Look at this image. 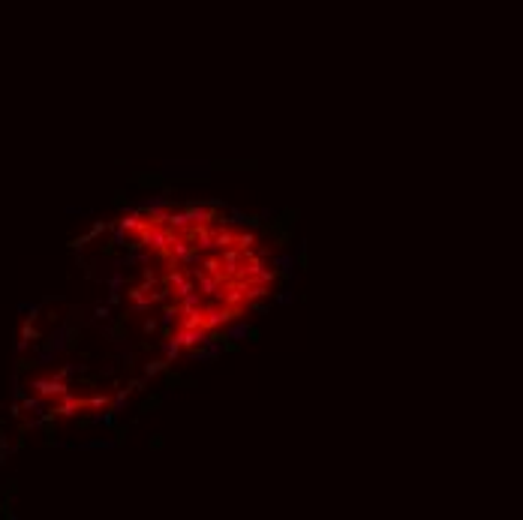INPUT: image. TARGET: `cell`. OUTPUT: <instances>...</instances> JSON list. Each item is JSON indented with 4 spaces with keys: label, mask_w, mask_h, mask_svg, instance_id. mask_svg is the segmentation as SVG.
Here are the masks:
<instances>
[{
    "label": "cell",
    "mask_w": 523,
    "mask_h": 520,
    "mask_svg": "<svg viewBox=\"0 0 523 520\" xmlns=\"http://www.w3.org/2000/svg\"><path fill=\"white\" fill-rule=\"evenodd\" d=\"M253 253H256L259 259H271V256H274V253H271V247H262V250H253Z\"/></svg>",
    "instance_id": "38"
},
{
    "label": "cell",
    "mask_w": 523,
    "mask_h": 520,
    "mask_svg": "<svg viewBox=\"0 0 523 520\" xmlns=\"http://www.w3.org/2000/svg\"><path fill=\"white\" fill-rule=\"evenodd\" d=\"M244 226H247V228H253V232H256V228L262 226V217H259V214H244Z\"/></svg>",
    "instance_id": "29"
},
{
    "label": "cell",
    "mask_w": 523,
    "mask_h": 520,
    "mask_svg": "<svg viewBox=\"0 0 523 520\" xmlns=\"http://www.w3.org/2000/svg\"><path fill=\"white\" fill-rule=\"evenodd\" d=\"M163 445H165V436H151V442H148V448H151V451H160Z\"/></svg>",
    "instance_id": "33"
},
{
    "label": "cell",
    "mask_w": 523,
    "mask_h": 520,
    "mask_svg": "<svg viewBox=\"0 0 523 520\" xmlns=\"http://www.w3.org/2000/svg\"><path fill=\"white\" fill-rule=\"evenodd\" d=\"M220 325H223V310L220 307H205L201 310V328L205 331H217Z\"/></svg>",
    "instance_id": "5"
},
{
    "label": "cell",
    "mask_w": 523,
    "mask_h": 520,
    "mask_svg": "<svg viewBox=\"0 0 523 520\" xmlns=\"http://www.w3.org/2000/svg\"><path fill=\"white\" fill-rule=\"evenodd\" d=\"M274 301H277V304H292L295 292H292V289H289V292H277V295H274Z\"/></svg>",
    "instance_id": "31"
},
{
    "label": "cell",
    "mask_w": 523,
    "mask_h": 520,
    "mask_svg": "<svg viewBox=\"0 0 523 520\" xmlns=\"http://www.w3.org/2000/svg\"><path fill=\"white\" fill-rule=\"evenodd\" d=\"M91 319H97V322H108V319H111V307H108V304H97Z\"/></svg>",
    "instance_id": "21"
},
{
    "label": "cell",
    "mask_w": 523,
    "mask_h": 520,
    "mask_svg": "<svg viewBox=\"0 0 523 520\" xmlns=\"http://www.w3.org/2000/svg\"><path fill=\"white\" fill-rule=\"evenodd\" d=\"M141 331H144V334H157V331H160V322H157L154 316H148L144 325H141Z\"/></svg>",
    "instance_id": "30"
},
{
    "label": "cell",
    "mask_w": 523,
    "mask_h": 520,
    "mask_svg": "<svg viewBox=\"0 0 523 520\" xmlns=\"http://www.w3.org/2000/svg\"><path fill=\"white\" fill-rule=\"evenodd\" d=\"M121 358H124V367H127V370H132V367H135V352H130V349H127Z\"/></svg>",
    "instance_id": "35"
},
{
    "label": "cell",
    "mask_w": 523,
    "mask_h": 520,
    "mask_svg": "<svg viewBox=\"0 0 523 520\" xmlns=\"http://www.w3.org/2000/svg\"><path fill=\"white\" fill-rule=\"evenodd\" d=\"M105 406H111V397L102 391V394H91L88 400H84V409H91V412H99V409H105Z\"/></svg>",
    "instance_id": "10"
},
{
    "label": "cell",
    "mask_w": 523,
    "mask_h": 520,
    "mask_svg": "<svg viewBox=\"0 0 523 520\" xmlns=\"http://www.w3.org/2000/svg\"><path fill=\"white\" fill-rule=\"evenodd\" d=\"M99 376H114V367H111V364H105V367H102V373H99Z\"/></svg>",
    "instance_id": "41"
},
{
    "label": "cell",
    "mask_w": 523,
    "mask_h": 520,
    "mask_svg": "<svg viewBox=\"0 0 523 520\" xmlns=\"http://www.w3.org/2000/svg\"><path fill=\"white\" fill-rule=\"evenodd\" d=\"M274 217H277V220H274L277 226H289V228H292L295 223H298V211H295V208H286L283 214H274Z\"/></svg>",
    "instance_id": "15"
},
{
    "label": "cell",
    "mask_w": 523,
    "mask_h": 520,
    "mask_svg": "<svg viewBox=\"0 0 523 520\" xmlns=\"http://www.w3.org/2000/svg\"><path fill=\"white\" fill-rule=\"evenodd\" d=\"M54 412H57V418H72V415H78L81 409H84V400L81 397H75V394H69L66 391L64 397H57V403L51 406Z\"/></svg>",
    "instance_id": "2"
},
{
    "label": "cell",
    "mask_w": 523,
    "mask_h": 520,
    "mask_svg": "<svg viewBox=\"0 0 523 520\" xmlns=\"http://www.w3.org/2000/svg\"><path fill=\"white\" fill-rule=\"evenodd\" d=\"M253 244H256V232H253V228L235 232V247H238V250H253Z\"/></svg>",
    "instance_id": "11"
},
{
    "label": "cell",
    "mask_w": 523,
    "mask_h": 520,
    "mask_svg": "<svg viewBox=\"0 0 523 520\" xmlns=\"http://www.w3.org/2000/svg\"><path fill=\"white\" fill-rule=\"evenodd\" d=\"M160 190H163V198H175V187L171 184H163Z\"/></svg>",
    "instance_id": "37"
},
{
    "label": "cell",
    "mask_w": 523,
    "mask_h": 520,
    "mask_svg": "<svg viewBox=\"0 0 523 520\" xmlns=\"http://www.w3.org/2000/svg\"><path fill=\"white\" fill-rule=\"evenodd\" d=\"M148 292H151L148 286H130L127 289V301H138V298H144Z\"/></svg>",
    "instance_id": "24"
},
{
    "label": "cell",
    "mask_w": 523,
    "mask_h": 520,
    "mask_svg": "<svg viewBox=\"0 0 523 520\" xmlns=\"http://www.w3.org/2000/svg\"><path fill=\"white\" fill-rule=\"evenodd\" d=\"M108 228H111V223H105V220H97V223L91 226V232H88V235H91V241H94V238H99V235H102V232H108Z\"/></svg>",
    "instance_id": "25"
},
{
    "label": "cell",
    "mask_w": 523,
    "mask_h": 520,
    "mask_svg": "<svg viewBox=\"0 0 523 520\" xmlns=\"http://www.w3.org/2000/svg\"><path fill=\"white\" fill-rule=\"evenodd\" d=\"M66 325H78V328H84V325H88V316H84V307H78V304H72V307H69V313H66Z\"/></svg>",
    "instance_id": "12"
},
{
    "label": "cell",
    "mask_w": 523,
    "mask_h": 520,
    "mask_svg": "<svg viewBox=\"0 0 523 520\" xmlns=\"http://www.w3.org/2000/svg\"><path fill=\"white\" fill-rule=\"evenodd\" d=\"M21 340H27V343H31V340H39V331L33 328V322H24V328H21Z\"/></svg>",
    "instance_id": "26"
},
{
    "label": "cell",
    "mask_w": 523,
    "mask_h": 520,
    "mask_svg": "<svg viewBox=\"0 0 523 520\" xmlns=\"http://www.w3.org/2000/svg\"><path fill=\"white\" fill-rule=\"evenodd\" d=\"M130 184H138L141 190H160L165 184V175L163 171H138L130 178Z\"/></svg>",
    "instance_id": "3"
},
{
    "label": "cell",
    "mask_w": 523,
    "mask_h": 520,
    "mask_svg": "<svg viewBox=\"0 0 523 520\" xmlns=\"http://www.w3.org/2000/svg\"><path fill=\"white\" fill-rule=\"evenodd\" d=\"M157 283H160V274H157V271L151 268V262H148V268L141 271V286H148V289H154Z\"/></svg>",
    "instance_id": "17"
},
{
    "label": "cell",
    "mask_w": 523,
    "mask_h": 520,
    "mask_svg": "<svg viewBox=\"0 0 523 520\" xmlns=\"http://www.w3.org/2000/svg\"><path fill=\"white\" fill-rule=\"evenodd\" d=\"M144 388H148V379H144V376H132L130 382H127V391H130V394L132 391H144Z\"/></svg>",
    "instance_id": "23"
},
{
    "label": "cell",
    "mask_w": 523,
    "mask_h": 520,
    "mask_svg": "<svg viewBox=\"0 0 523 520\" xmlns=\"http://www.w3.org/2000/svg\"><path fill=\"white\" fill-rule=\"evenodd\" d=\"M111 430H114V445H124L130 436V424H114Z\"/></svg>",
    "instance_id": "20"
},
{
    "label": "cell",
    "mask_w": 523,
    "mask_h": 520,
    "mask_svg": "<svg viewBox=\"0 0 523 520\" xmlns=\"http://www.w3.org/2000/svg\"><path fill=\"white\" fill-rule=\"evenodd\" d=\"M127 325H121V322H114V325H108L105 328V337L111 340V343H124L127 340V331H124Z\"/></svg>",
    "instance_id": "14"
},
{
    "label": "cell",
    "mask_w": 523,
    "mask_h": 520,
    "mask_svg": "<svg viewBox=\"0 0 523 520\" xmlns=\"http://www.w3.org/2000/svg\"><path fill=\"white\" fill-rule=\"evenodd\" d=\"M171 367V361L168 358H157V361H148L144 364V379H154V376H160V373H165Z\"/></svg>",
    "instance_id": "9"
},
{
    "label": "cell",
    "mask_w": 523,
    "mask_h": 520,
    "mask_svg": "<svg viewBox=\"0 0 523 520\" xmlns=\"http://www.w3.org/2000/svg\"><path fill=\"white\" fill-rule=\"evenodd\" d=\"M102 256H118V247H114V244H105V247H102Z\"/></svg>",
    "instance_id": "40"
},
{
    "label": "cell",
    "mask_w": 523,
    "mask_h": 520,
    "mask_svg": "<svg viewBox=\"0 0 523 520\" xmlns=\"http://www.w3.org/2000/svg\"><path fill=\"white\" fill-rule=\"evenodd\" d=\"M201 268H205L208 274H220V271H223V262L217 259V253H211L208 259H201Z\"/></svg>",
    "instance_id": "18"
},
{
    "label": "cell",
    "mask_w": 523,
    "mask_h": 520,
    "mask_svg": "<svg viewBox=\"0 0 523 520\" xmlns=\"http://www.w3.org/2000/svg\"><path fill=\"white\" fill-rule=\"evenodd\" d=\"M114 445V439H91V442H84L81 448H111Z\"/></svg>",
    "instance_id": "28"
},
{
    "label": "cell",
    "mask_w": 523,
    "mask_h": 520,
    "mask_svg": "<svg viewBox=\"0 0 523 520\" xmlns=\"http://www.w3.org/2000/svg\"><path fill=\"white\" fill-rule=\"evenodd\" d=\"M214 247L217 250H223V247H235V232H231V226H223L214 232Z\"/></svg>",
    "instance_id": "8"
},
{
    "label": "cell",
    "mask_w": 523,
    "mask_h": 520,
    "mask_svg": "<svg viewBox=\"0 0 523 520\" xmlns=\"http://www.w3.org/2000/svg\"><path fill=\"white\" fill-rule=\"evenodd\" d=\"M178 307H181V313H190V310H201V307H205V301H201V292H196V289H193V292H187L184 298H181V304H178Z\"/></svg>",
    "instance_id": "7"
},
{
    "label": "cell",
    "mask_w": 523,
    "mask_h": 520,
    "mask_svg": "<svg viewBox=\"0 0 523 520\" xmlns=\"http://www.w3.org/2000/svg\"><path fill=\"white\" fill-rule=\"evenodd\" d=\"M160 346H163V352H165V358H168V361H178V358H181V352H184V349H181V346H178L175 340H168V343H160Z\"/></svg>",
    "instance_id": "19"
},
{
    "label": "cell",
    "mask_w": 523,
    "mask_h": 520,
    "mask_svg": "<svg viewBox=\"0 0 523 520\" xmlns=\"http://www.w3.org/2000/svg\"><path fill=\"white\" fill-rule=\"evenodd\" d=\"M75 427H78V430H88V427H94V415H81V418L75 421Z\"/></svg>",
    "instance_id": "34"
},
{
    "label": "cell",
    "mask_w": 523,
    "mask_h": 520,
    "mask_svg": "<svg viewBox=\"0 0 523 520\" xmlns=\"http://www.w3.org/2000/svg\"><path fill=\"white\" fill-rule=\"evenodd\" d=\"M181 385H184V376H181V373H171V370H165V388L175 391V388H181Z\"/></svg>",
    "instance_id": "22"
},
{
    "label": "cell",
    "mask_w": 523,
    "mask_h": 520,
    "mask_svg": "<svg viewBox=\"0 0 523 520\" xmlns=\"http://www.w3.org/2000/svg\"><path fill=\"white\" fill-rule=\"evenodd\" d=\"M310 265V259H307V244H301L298 247V268H307Z\"/></svg>",
    "instance_id": "32"
},
{
    "label": "cell",
    "mask_w": 523,
    "mask_h": 520,
    "mask_svg": "<svg viewBox=\"0 0 523 520\" xmlns=\"http://www.w3.org/2000/svg\"><path fill=\"white\" fill-rule=\"evenodd\" d=\"M268 295H271V286H268V283H250V286L244 289V304L259 301V298H268Z\"/></svg>",
    "instance_id": "6"
},
{
    "label": "cell",
    "mask_w": 523,
    "mask_h": 520,
    "mask_svg": "<svg viewBox=\"0 0 523 520\" xmlns=\"http://www.w3.org/2000/svg\"><path fill=\"white\" fill-rule=\"evenodd\" d=\"M121 301H124V295H121V292H108V301H105V304H108V307H118Z\"/></svg>",
    "instance_id": "36"
},
{
    "label": "cell",
    "mask_w": 523,
    "mask_h": 520,
    "mask_svg": "<svg viewBox=\"0 0 523 520\" xmlns=\"http://www.w3.org/2000/svg\"><path fill=\"white\" fill-rule=\"evenodd\" d=\"M127 403H130V391L118 388V394L111 397V409H114V412H124V406H127Z\"/></svg>",
    "instance_id": "16"
},
{
    "label": "cell",
    "mask_w": 523,
    "mask_h": 520,
    "mask_svg": "<svg viewBox=\"0 0 523 520\" xmlns=\"http://www.w3.org/2000/svg\"><path fill=\"white\" fill-rule=\"evenodd\" d=\"M196 292H201V295H211V298H217V301H220V295H223V283H220L217 277L205 274V277H201V280L196 283Z\"/></svg>",
    "instance_id": "4"
},
{
    "label": "cell",
    "mask_w": 523,
    "mask_h": 520,
    "mask_svg": "<svg viewBox=\"0 0 523 520\" xmlns=\"http://www.w3.org/2000/svg\"><path fill=\"white\" fill-rule=\"evenodd\" d=\"M88 241H91V235H78V238H72V241H69V250H75V253H81Z\"/></svg>",
    "instance_id": "27"
},
{
    "label": "cell",
    "mask_w": 523,
    "mask_h": 520,
    "mask_svg": "<svg viewBox=\"0 0 523 520\" xmlns=\"http://www.w3.org/2000/svg\"><path fill=\"white\" fill-rule=\"evenodd\" d=\"M247 337H250V343H256V340L262 337V331H259V328H253V325H250V331H247Z\"/></svg>",
    "instance_id": "39"
},
{
    "label": "cell",
    "mask_w": 523,
    "mask_h": 520,
    "mask_svg": "<svg viewBox=\"0 0 523 520\" xmlns=\"http://www.w3.org/2000/svg\"><path fill=\"white\" fill-rule=\"evenodd\" d=\"M160 406H163V394H151V397H144V400H141L138 415H148V412H154V409H160Z\"/></svg>",
    "instance_id": "13"
},
{
    "label": "cell",
    "mask_w": 523,
    "mask_h": 520,
    "mask_svg": "<svg viewBox=\"0 0 523 520\" xmlns=\"http://www.w3.org/2000/svg\"><path fill=\"white\" fill-rule=\"evenodd\" d=\"M31 388L39 394V397H64L66 391H69V385H66V379H61V376H39V379H33Z\"/></svg>",
    "instance_id": "1"
}]
</instances>
